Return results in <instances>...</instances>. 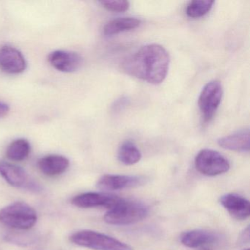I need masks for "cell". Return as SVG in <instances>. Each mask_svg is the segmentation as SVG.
<instances>
[{
  "instance_id": "2e32d148",
  "label": "cell",
  "mask_w": 250,
  "mask_h": 250,
  "mask_svg": "<svg viewBox=\"0 0 250 250\" xmlns=\"http://www.w3.org/2000/svg\"><path fill=\"white\" fill-rule=\"evenodd\" d=\"M141 21L134 17H121L108 22L104 27V34L114 36L124 32L134 30L140 26Z\"/></svg>"
},
{
  "instance_id": "5bb4252c",
  "label": "cell",
  "mask_w": 250,
  "mask_h": 250,
  "mask_svg": "<svg viewBox=\"0 0 250 250\" xmlns=\"http://www.w3.org/2000/svg\"><path fill=\"white\" fill-rule=\"evenodd\" d=\"M70 162L61 155H49L38 162L41 172L48 176H56L64 173L69 167Z\"/></svg>"
},
{
  "instance_id": "ba28073f",
  "label": "cell",
  "mask_w": 250,
  "mask_h": 250,
  "mask_svg": "<svg viewBox=\"0 0 250 250\" xmlns=\"http://www.w3.org/2000/svg\"><path fill=\"white\" fill-rule=\"evenodd\" d=\"M0 175L13 187L38 190L39 187L30 180L28 174L22 168L16 165L0 161Z\"/></svg>"
},
{
  "instance_id": "ffe728a7",
  "label": "cell",
  "mask_w": 250,
  "mask_h": 250,
  "mask_svg": "<svg viewBox=\"0 0 250 250\" xmlns=\"http://www.w3.org/2000/svg\"><path fill=\"white\" fill-rule=\"evenodd\" d=\"M100 3L104 8L112 12H124L130 7L129 2L124 0H104Z\"/></svg>"
},
{
  "instance_id": "8fae6325",
  "label": "cell",
  "mask_w": 250,
  "mask_h": 250,
  "mask_svg": "<svg viewBox=\"0 0 250 250\" xmlns=\"http://www.w3.org/2000/svg\"><path fill=\"white\" fill-rule=\"evenodd\" d=\"M48 61L52 67L61 72L71 73L77 71L83 65V59L77 52L58 50L52 52Z\"/></svg>"
},
{
  "instance_id": "44dd1931",
  "label": "cell",
  "mask_w": 250,
  "mask_h": 250,
  "mask_svg": "<svg viewBox=\"0 0 250 250\" xmlns=\"http://www.w3.org/2000/svg\"><path fill=\"white\" fill-rule=\"evenodd\" d=\"M6 240L9 242L23 246L29 245L34 242L33 238L24 235H9L6 236Z\"/></svg>"
},
{
  "instance_id": "d6986e66",
  "label": "cell",
  "mask_w": 250,
  "mask_h": 250,
  "mask_svg": "<svg viewBox=\"0 0 250 250\" xmlns=\"http://www.w3.org/2000/svg\"><path fill=\"white\" fill-rule=\"evenodd\" d=\"M214 1L195 0L187 5L186 13L191 18H199L207 14L213 8Z\"/></svg>"
},
{
  "instance_id": "52a82bcc",
  "label": "cell",
  "mask_w": 250,
  "mask_h": 250,
  "mask_svg": "<svg viewBox=\"0 0 250 250\" xmlns=\"http://www.w3.org/2000/svg\"><path fill=\"white\" fill-rule=\"evenodd\" d=\"M123 199L113 194L106 193L87 192L79 194L72 199L73 205L82 208H106L110 210Z\"/></svg>"
},
{
  "instance_id": "8992f818",
  "label": "cell",
  "mask_w": 250,
  "mask_h": 250,
  "mask_svg": "<svg viewBox=\"0 0 250 250\" xmlns=\"http://www.w3.org/2000/svg\"><path fill=\"white\" fill-rule=\"evenodd\" d=\"M223 89L220 82L213 80L206 84L198 99V106L205 121H210L214 116L221 102Z\"/></svg>"
},
{
  "instance_id": "603a6c76",
  "label": "cell",
  "mask_w": 250,
  "mask_h": 250,
  "mask_svg": "<svg viewBox=\"0 0 250 250\" xmlns=\"http://www.w3.org/2000/svg\"><path fill=\"white\" fill-rule=\"evenodd\" d=\"M250 241V228L247 227L241 236V241L242 243L249 242Z\"/></svg>"
},
{
  "instance_id": "30bf717a",
  "label": "cell",
  "mask_w": 250,
  "mask_h": 250,
  "mask_svg": "<svg viewBox=\"0 0 250 250\" xmlns=\"http://www.w3.org/2000/svg\"><path fill=\"white\" fill-rule=\"evenodd\" d=\"M220 235L209 231L191 230L181 236V242L186 247L201 250H214L213 247L220 241Z\"/></svg>"
},
{
  "instance_id": "9c48e42d",
  "label": "cell",
  "mask_w": 250,
  "mask_h": 250,
  "mask_svg": "<svg viewBox=\"0 0 250 250\" xmlns=\"http://www.w3.org/2000/svg\"><path fill=\"white\" fill-rule=\"evenodd\" d=\"M25 58L20 51L11 46L0 48V69L10 74H20L27 69Z\"/></svg>"
},
{
  "instance_id": "7402d4cb",
  "label": "cell",
  "mask_w": 250,
  "mask_h": 250,
  "mask_svg": "<svg viewBox=\"0 0 250 250\" xmlns=\"http://www.w3.org/2000/svg\"><path fill=\"white\" fill-rule=\"evenodd\" d=\"M9 111V106L4 102H0V118H2V117L8 115Z\"/></svg>"
},
{
  "instance_id": "7a4b0ae2",
  "label": "cell",
  "mask_w": 250,
  "mask_h": 250,
  "mask_svg": "<svg viewBox=\"0 0 250 250\" xmlns=\"http://www.w3.org/2000/svg\"><path fill=\"white\" fill-rule=\"evenodd\" d=\"M148 213V207L143 203L123 199L106 213L104 221L109 225H128L143 220Z\"/></svg>"
},
{
  "instance_id": "5b68a950",
  "label": "cell",
  "mask_w": 250,
  "mask_h": 250,
  "mask_svg": "<svg viewBox=\"0 0 250 250\" xmlns=\"http://www.w3.org/2000/svg\"><path fill=\"white\" fill-rule=\"evenodd\" d=\"M195 167L203 175L216 176L228 172L230 165L228 159L219 152L204 149L196 156Z\"/></svg>"
},
{
  "instance_id": "6da1fadb",
  "label": "cell",
  "mask_w": 250,
  "mask_h": 250,
  "mask_svg": "<svg viewBox=\"0 0 250 250\" xmlns=\"http://www.w3.org/2000/svg\"><path fill=\"white\" fill-rule=\"evenodd\" d=\"M169 62V53L163 46L149 44L128 57L123 62L122 69L128 75L159 84L166 78Z\"/></svg>"
},
{
  "instance_id": "7c38bea8",
  "label": "cell",
  "mask_w": 250,
  "mask_h": 250,
  "mask_svg": "<svg viewBox=\"0 0 250 250\" xmlns=\"http://www.w3.org/2000/svg\"><path fill=\"white\" fill-rule=\"evenodd\" d=\"M144 183V178L132 175H105L97 183V187L105 191H118L139 187Z\"/></svg>"
},
{
  "instance_id": "277c9868",
  "label": "cell",
  "mask_w": 250,
  "mask_h": 250,
  "mask_svg": "<svg viewBox=\"0 0 250 250\" xmlns=\"http://www.w3.org/2000/svg\"><path fill=\"white\" fill-rule=\"evenodd\" d=\"M70 240L76 245L94 250H133L125 243L92 230L78 231L71 235Z\"/></svg>"
},
{
  "instance_id": "cb8c5ba5",
  "label": "cell",
  "mask_w": 250,
  "mask_h": 250,
  "mask_svg": "<svg viewBox=\"0 0 250 250\" xmlns=\"http://www.w3.org/2000/svg\"><path fill=\"white\" fill-rule=\"evenodd\" d=\"M249 250V249H246V250Z\"/></svg>"
},
{
  "instance_id": "e0dca14e",
  "label": "cell",
  "mask_w": 250,
  "mask_h": 250,
  "mask_svg": "<svg viewBox=\"0 0 250 250\" xmlns=\"http://www.w3.org/2000/svg\"><path fill=\"white\" fill-rule=\"evenodd\" d=\"M118 158L124 165H132L141 159L142 154L134 142L126 140L120 146Z\"/></svg>"
},
{
  "instance_id": "ac0fdd59",
  "label": "cell",
  "mask_w": 250,
  "mask_h": 250,
  "mask_svg": "<svg viewBox=\"0 0 250 250\" xmlns=\"http://www.w3.org/2000/svg\"><path fill=\"white\" fill-rule=\"evenodd\" d=\"M30 149L31 147L28 140L17 139L9 145L7 149L6 155L11 160L20 162L28 157Z\"/></svg>"
},
{
  "instance_id": "3957f363",
  "label": "cell",
  "mask_w": 250,
  "mask_h": 250,
  "mask_svg": "<svg viewBox=\"0 0 250 250\" xmlns=\"http://www.w3.org/2000/svg\"><path fill=\"white\" fill-rule=\"evenodd\" d=\"M37 222L36 210L22 202L11 203L0 210V222L14 229H30Z\"/></svg>"
},
{
  "instance_id": "9a60e30c",
  "label": "cell",
  "mask_w": 250,
  "mask_h": 250,
  "mask_svg": "<svg viewBox=\"0 0 250 250\" xmlns=\"http://www.w3.org/2000/svg\"><path fill=\"white\" fill-rule=\"evenodd\" d=\"M222 148L237 152H249L250 146V130H241L233 134L225 136L218 140Z\"/></svg>"
},
{
  "instance_id": "4fadbf2b",
  "label": "cell",
  "mask_w": 250,
  "mask_h": 250,
  "mask_svg": "<svg viewBox=\"0 0 250 250\" xmlns=\"http://www.w3.org/2000/svg\"><path fill=\"white\" fill-rule=\"evenodd\" d=\"M220 203L232 217L238 220H244L250 216V202L238 194L222 196Z\"/></svg>"
}]
</instances>
